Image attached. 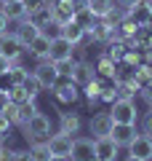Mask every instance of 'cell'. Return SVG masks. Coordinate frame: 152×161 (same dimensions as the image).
I'll return each mask as SVG.
<instances>
[{"label": "cell", "mask_w": 152, "mask_h": 161, "mask_svg": "<svg viewBox=\"0 0 152 161\" xmlns=\"http://www.w3.org/2000/svg\"><path fill=\"white\" fill-rule=\"evenodd\" d=\"M94 67H96V75H99V78H115V67H118V62H112L107 54H101V57L94 62Z\"/></svg>", "instance_id": "cb8c5ba5"}, {"label": "cell", "mask_w": 152, "mask_h": 161, "mask_svg": "<svg viewBox=\"0 0 152 161\" xmlns=\"http://www.w3.org/2000/svg\"><path fill=\"white\" fill-rule=\"evenodd\" d=\"M83 126V118L78 113H59V132L64 134H78Z\"/></svg>", "instance_id": "ffe728a7"}, {"label": "cell", "mask_w": 152, "mask_h": 161, "mask_svg": "<svg viewBox=\"0 0 152 161\" xmlns=\"http://www.w3.org/2000/svg\"><path fill=\"white\" fill-rule=\"evenodd\" d=\"M11 161H32V156H29V148H13Z\"/></svg>", "instance_id": "d6a6232c"}, {"label": "cell", "mask_w": 152, "mask_h": 161, "mask_svg": "<svg viewBox=\"0 0 152 161\" xmlns=\"http://www.w3.org/2000/svg\"><path fill=\"white\" fill-rule=\"evenodd\" d=\"M115 3H118V6H123V8H131V6H136L139 0H115Z\"/></svg>", "instance_id": "74e56055"}, {"label": "cell", "mask_w": 152, "mask_h": 161, "mask_svg": "<svg viewBox=\"0 0 152 161\" xmlns=\"http://www.w3.org/2000/svg\"><path fill=\"white\" fill-rule=\"evenodd\" d=\"M27 19L35 27H45L48 22H53V8H51V3L48 6H40V8H35V11H27Z\"/></svg>", "instance_id": "7402d4cb"}, {"label": "cell", "mask_w": 152, "mask_h": 161, "mask_svg": "<svg viewBox=\"0 0 152 161\" xmlns=\"http://www.w3.org/2000/svg\"><path fill=\"white\" fill-rule=\"evenodd\" d=\"M29 156L32 161H48L51 158V150H48V142H29Z\"/></svg>", "instance_id": "4316f807"}, {"label": "cell", "mask_w": 152, "mask_h": 161, "mask_svg": "<svg viewBox=\"0 0 152 161\" xmlns=\"http://www.w3.org/2000/svg\"><path fill=\"white\" fill-rule=\"evenodd\" d=\"M139 132H141V134H149V137H152V108L147 110L144 115H139Z\"/></svg>", "instance_id": "f546056e"}, {"label": "cell", "mask_w": 152, "mask_h": 161, "mask_svg": "<svg viewBox=\"0 0 152 161\" xmlns=\"http://www.w3.org/2000/svg\"><path fill=\"white\" fill-rule=\"evenodd\" d=\"M75 22H78L83 30H91V27H94V22H96V16L88 11V6L83 3V6H80L78 11H75Z\"/></svg>", "instance_id": "484cf974"}, {"label": "cell", "mask_w": 152, "mask_h": 161, "mask_svg": "<svg viewBox=\"0 0 152 161\" xmlns=\"http://www.w3.org/2000/svg\"><path fill=\"white\" fill-rule=\"evenodd\" d=\"M48 142L51 156H67L69 158V150H72V134H64V132H51V137L45 140Z\"/></svg>", "instance_id": "30bf717a"}, {"label": "cell", "mask_w": 152, "mask_h": 161, "mask_svg": "<svg viewBox=\"0 0 152 161\" xmlns=\"http://www.w3.org/2000/svg\"><path fill=\"white\" fill-rule=\"evenodd\" d=\"M19 129H22V134L29 140V142H43V140H48L51 132H53V126H51V118H48L45 113H40V110L27 121V124H22Z\"/></svg>", "instance_id": "6da1fadb"}, {"label": "cell", "mask_w": 152, "mask_h": 161, "mask_svg": "<svg viewBox=\"0 0 152 161\" xmlns=\"http://www.w3.org/2000/svg\"><path fill=\"white\" fill-rule=\"evenodd\" d=\"M0 3H13V0H0Z\"/></svg>", "instance_id": "b9f144b4"}, {"label": "cell", "mask_w": 152, "mask_h": 161, "mask_svg": "<svg viewBox=\"0 0 152 161\" xmlns=\"http://www.w3.org/2000/svg\"><path fill=\"white\" fill-rule=\"evenodd\" d=\"M83 3L88 6V11L96 19H107L109 11H112V6H115V0H83Z\"/></svg>", "instance_id": "603a6c76"}, {"label": "cell", "mask_w": 152, "mask_h": 161, "mask_svg": "<svg viewBox=\"0 0 152 161\" xmlns=\"http://www.w3.org/2000/svg\"><path fill=\"white\" fill-rule=\"evenodd\" d=\"M69 78L78 83L80 89L85 86V83H91V80L96 78V67H94V62H88V59H83V62H75V70H72V75Z\"/></svg>", "instance_id": "e0dca14e"}, {"label": "cell", "mask_w": 152, "mask_h": 161, "mask_svg": "<svg viewBox=\"0 0 152 161\" xmlns=\"http://www.w3.org/2000/svg\"><path fill=\"white\" fill-rule=\"evenodd\" d=\"M38 113V105L35 102H22V105H8L6 108V115H8V121H11L13 126H22V124H27L32 115Z\"/></svg>", "instance_id": "8992f818"}, {"label": "cell", "mask_w": 152, "mask_h": 161, "mask_svg": "<svg viewBox=\"0 0 152 161\" xmlns=\"http://www.w3.org/2000/svg\"><path fill=\"white\" fill-rule=\"evenodd\" d=\"M0 11L8 22H19V19L27 16V6H24V0H13V3H0Z\"/></svg>", "instance_id": "44dd1931"}, {"label": "cell", "mask_w": 152, "mask_h": 161, "mask_svg": "<svg viewBox=\"0 0 152 161\" xmlns=\"http://www.w3.org/2000/svg\"><path fill=\"white\" fill-rule=\"evenodd\" d=\"M125 150H128V156H136V158H141V161H152V137L139 132L131 140V145Z\"/></svg>", "instance_id": "9c48e42d"}, {"label": "cell", "mask_w": 152, "mask_h": 161, "mask_svg": "<svg viewBox=\"0 0 152 161\" xmlns=\"http://www.w3.org/2000/svg\"><path fill=\"white\" fill-rule=\"evenodd\" d=\"M27 75H29V70L19 62V64H11V70H8V75H3V80H8V86H19V83L27 80Z\"/></svg>", "instance_id": "d4e9b609"}, {"label": "cell", "mask_w": 152, "mask_h": 161, "mask_svg": "<svg viewBox=\"0 0 152 161\" xmlns=\"http://www.w3.org/2000/svg\"><path fill=\"white\" fill-rule=\"evenodd\" d=\"M24 46L19 43V38L13 32H3L0 35V57H6V59H11V64H19L24 59Z\"/></svg>", "instance_id": "277c9868"}, {"label": "cell", "mask_w": 152, "mask_h": 161, "mask_svg": "<svg viewBox=\"0 0 152 161\" xmlns=\"http://www.w3.org/2000/svg\"><path fill=\"white\" fill-rule=\"evenodd\" d=\"M72 43H69L64 35H56V38H51V51H48V59L51 62H59V59H69L72 57Z\"/></svg>", "instance_id": "2e32d148"}, {"label": "cell", "mask_w": 152, "mask_h": 161, "mask_svg": "<svg viewBox=\"0 0 152 161\" xmlns=\"http://www.w3.org/2000/svg\"><path fill=\"white\" fill-rule=\"evenodd\" d=\"M59 35H64V38L72 43V46H78V43H83V38H85V30L80 27L75 19H69V22H64L62 27H59Z\"/></svg>", "instance_id": "ac0fdd59"}, {"label": "cell", "mask_w": 152, "mask_h": 161, "mask_svg": "<svg viewBox=\"0 0 152 161\" xmlns=\"http://www.w3.org/2000/svg\"><path fill=\"white\" fill-rule=\"evenodd\" d=\"M123 161H141V158H136V156H125Z\"/></svg>", "instance_id": "60d3db41"}, {"label": "cell", "mask_w": 152, "mask_h": 161, "mask_svg": "<svg viewBox=\"0 0 152 161\" xmlns=\"http://www.w3.org/2000/svg\"><path fill=\"white\" fill-rule=\"evenodd\" d=\"M8 99H11L13 105H22V102H35L32 97L27 94V89L19 83V86H8Z\"/></svg>", "instance_id": "83f0119b"}, {"label": "cell", "mask_w": 152, "mask_h": 161, "mask_svg": "<svg viewBox=\"0 0 152 161\" xmlns=\"http://www.w3.org/2000/svg\"><path fill=\"white\" fill-rule=\"evenodd\" d=\"M11 121H8L6 113H0V142H8V134H11Z\"/></svg>", "instance_id": "4dcf8cb0"}, {"label": "cell", "mask_w": 152, "mask_h": 161, "mask_svg": "<svg viewBox=\"0 0 152 161\" xmlns=\"http://www.w3.org/2000/svg\"><path fill=\"white\" fill-rule=\"evenodd\" d=\"M8 24H11V22H8V19L3 16V11H0V35H3V32H8Z\"/></svg>", "instance_id": "8d00e7d4"}, {"label": "cell", "mask_w": 152, "mask_h": 161, "mask_svg": "<svg viewBox=\"0 0 152 161\" xmlns=\"http://www.w3.org/2000/svg\"><path fill=\"white\" fill-rule=\"evenodd\" d=\"M22 86L27 89V94H29L32 99H38V94H40V83L35 80V75H27V80H24Z\"/></svg>", "instance_id": "1f68e13d"}, {"label": "cell", "mask_w": 152, "mask_h": 161, "mask_svg": "<svg viewBox=\"0 0 152 161\" xmlns=\"http://www.w3.org/2000/svg\"><path fill=\"white\" fill-rule=\"evenodd\" d=\"M32 75L40 83V92H53V86H56V80H59V73H56V67H53L51 59H40V62L35 64Z\"/></svg>", "instance_id": "3957f363"}, {"label": "cell", "mask_w": 152, "mask_h": 161, "mask_svg": "<svg viewBox=\"0 0 152 161\" xmlns=\"http://www.w3.org/2000/svg\"><path fill=\"white\" fill-rule=\"evenodd\" d=\"M48 51H51V38H45L43 32H40L38 38L27 46V54H29V57H35L38 62H40V59H48Z\"/></svg>", "instance_id": "d6986e66"}, {"label": "cell", "mask_w": 152, "mask_h": 161, "mask_svg": "<svg viewBox=\"0 0 152 161\" xmlns=\"http://www.w3.org/2000/svg\"><path fill=\"white\" fill-rule=\"evenodd\" d=\"M8 70H11V59L0 57V78H3V75H8Z\"/></svg>", "instance_id": "d590c367"}, {"label": "cell", "mask_w": 152, "mask_h": 161, "mask_svg": "<svg viewBox=\"0 0 152 161\" xmlns=\"http://www.w3.org/2000/svg\"><path fill=\"white\" fill-rule=\"evenodd\" d=\"M11 105V99H8V89L0 86V113H6V108Z\"/></svg>", "instance_id": "e575fe53"}, {"label": "cell", "mask_w": 152, "mask_h": 161, "mask_svg": "<svg viewBox=\"0 0 152 161\" xmlns=\"http://www.w3.org/2000/svg\"><path fill=\"white\" fill-rule=\"evenodd\" d=\"M120 148L112 137H96L94 140V158L99 161H118Z\"/></svg>", "instance_id": "52a82bcc"}, {"label": "cell", "mask_w": 152, "mask_h": 161, "mask_svg": "<svg viewBox=\"0 0 152 161\" xmlns=\"http://www.w3.org/2000/svg\"><path fill=\"white\" fill-rule=\"evenodd\" d=\"M48 161H69V158H67V156H51Z\"/></svg>", "instance_id": "f35d334b"}, {"label": "cell", "mask_w": 152, "mask_h": 161, "mask_svg": "<svg viewBox=\"0 0 152 161\" xmlns=\"http://www.w3.org/2000/svg\"><path fill=\"white\" fill-rule=\"evenodd\" d=\"M147 48L152 51V30H149V38H147Z\"/></svg>", "instance_id": "ab89813d"}, {"label": "cell", "mask_w": 152, "mask_h": 161, "mask_svg": "<svg viewBox=\"0 0 152 161\" xmlns=\"http://www.w3.org/2000/svg\"><path fill=\"white\" fill-rule=\"evenodd\" d=\"M83 6V0H51V8H53V22L62 27L64 22L75 19V11Z\"/></svg>", "instance_id": "5b68a950"}, {"label": "cell", "mask_w": 152, "mask_h": 161, "mask_svg": "<svg viewBox=\"0 0 152 161\" xmlns=\"http://www.w3.org/2000/svg\"><path fill=\"white\" fill-rule=\"evenodd\" d=\"M112 126H115V121H112V115H109V110H99V113H94V115H91V124H88L94 140L96 137H109Z\"/></svg>", "instance_id": "ba28073f"}, {"label": "cell", "mask_w": 152, "mask_h": 161, "mask_svg": "<svg viewBox=\"0 0 152 161\" xmlns=\"http://www.w3.org/2000/svg\"><path fill=\"white\" fill-rule=\"evenodd\" d=\"M53 67H56L59 75H72V70H75V59H72V57H69V59H59V62H53Z\"/></svg>", "instance_id": "f1b7e54d"}, {"label": "cell", "mask_w": 152, "mask_h": 161, "mask_svg": "<svg viewBox=\"0 0 152 161\" xmlns=\"http://www.w3.org/2000/svg\"><path fill=\"white\" fill-rule=\"evenodd\" d=\"M139 94H141V99H144V105H147V108H152V80L147 83L144 89H139Z\"/></svg>", "instance_id": "836d02e7"}, {"label": "cell", "mask_w": 152, "mask_h": 161, "mask_svg": "<svg viewBox=\"0 0 152 161\" xmlns=\"http://www.w3.org/2000/svg\"><path fill=\"white\" fill-rule=\"evenodd\" d=\"M128 19L136 27H149V22H152V0H139L136 6H131Z\"/></svg>", "instance_id": "7c38bea8"}, {"label": "cell", "mask_w": 152, "mask_h": 161, "mask_svg": "<svg viewBox=\"0 0 152 161\" xmlns=\"http://www.w3.org/2000/svg\"><path fill=\"white\" fill-rule=\"evenodd\" d=\"M13 35L19 38V43H22L24 51H27V46H29V43H32V40L40 35V27H35V24L29 22L27 16H24V19H19V22H16V30H13Z\"/></svg>", "instance_id": "5bb4252c"}, {"label": "cell", "mask_w": 152, "mask_h": 161, "mask_svg": "<svg viewBox=\"0 0 152 161\" xmlns=\"http://www.w3.org/2000/svg\"><path fill=\"white\" fill-rule=\"evenodd\" d=\"M94 158V137H72L69 161H91Z\"/></svg>", "instance_id": "8fae6325"}, {"label": "cell", "mask_w": 152, "mask_h": 161, "mask_svg": "<svg viewBox=\"0 0 152 161\" xmlns=\"http://www.w3.org/2000/svg\"><path fill=\"white\" fill-rule=\"evenodd\" d=\"M139 134V129H136V124H115L112 132H109V137L118 142V148H128L131 140Z\"/></svg>", "instance_id": "9a60e30c"}, {"label": "cell", "mask_w": 152, "mask_h": 161, "mask_svg": "<svg viewBox=\"0 0 152 161\" xmlns=\"http://www.w3.org/2000/svg\"><path fill=\"white\" fill-rule=\"evenodd\" d=\"M88 32H91V38H94V43H104V46H107V43L115 40V24L109 22V19H96Z\"/></svg>", "instance_id": "4fadbf2b"}, {"label": "cell", "mask_w": 152, "mask_h": 161, "mask_svg": "<svg viewBox=\"0 0 152 161\" xmlns=\"http://www.w3.org/2000/svg\"><path fill=\"white\" fill-rule=\"evenodd\" d=\"M109 115H112L115 124H136L139 121V108H136L134 99H115L109 105Z\"/></svg>", "instance_id": "7a4b0ae2"}]
</instances>
